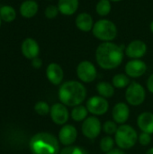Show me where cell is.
Returning <instances> with one entry per match:
<instances>
[{
    "mask_svg": "<svg viewBox=\"0 0 153 154\" xmlns=\"http://www.w3.org/2000/svg\"><path fill=\"white\" fill-rule=\"evenodd\" d=\"M124 50V45H119L114 42H101L95 53L96 63L103 69H115L122 64Z\"/></svg>",
    "mask_w": 153,
    "mask_h": 154,
    "instance_id": "obj_1",
    "label": "cell"
},
{
    "mask_svg": "<svg viewBox=\"0 0 153 154\" xmlns=\"http://www.w3.org/2000/svg\"><path fill=\"white\" fill-rule=\"evenodd\" d=\"M87 97L85 86L77 80L64 82L59 89V98L60 103L66 106H77L81 105Z\"/></svg>",
    "mask_w": 153,
    "mask_h": 154,
    "instance_id": "obj_2",
    "label": "cell"
},
{
    "mask_svg": "<svg viewBox=\"0 0 153 154\" xmlns=\"http://www.w3.org/2000/svg\"><path fill=\"white\" fill-rule=\"evenodd\" d=\"M32 154H60L59 140L50 133H38L29 143Z\"/></svg>",
    "mask_w": 153,
    "mask_h": 154,
    "instance_id": "obj_3",
    "label": "cell"
},
{
    "mask_svg": "<svg viewBox=\"0 0 153 154\" xmlns=\"http://www.w3.org/2000/svg\"><path fill=\"white\" fill-rule=\"evenodd\" d=\"M92 33L95 38L101 41L102 42H114L117 37L118 29L113 21L102 18L95 22Z\"/></svg>",
    "mask_w": 153,
    "mask_h": 154,
    "instance_id": "obj_4",
    "label": "cell"
},
{
    "mask_svg": "<svg viewBox=\"0 0 153 154\" xmlns=\"http://www.w3.org/2000/svg\"><path fill=\"white\" fill-rule=\"evenodd\" d=\"M138 134L136 130L129 125H121L115 134L116 145L122 150L133 148L138 142Z\"/></svg>",
    "mask_w": 153,
    "mask_h": 154,
    "instance_id": "obj_5",
    "label": "cell"
},
{
    "mask_svg": "<svg viewBox=\"0 0 153 154\" xmlns=\"http://www.w3.org/2000/svg\"><path fill=\"white\" fill-rule=\"evenodd\" d=\"M146 98V91L142 85L136 81H132L125 90V99L133 106H141Z\"/></svg>",
    "mask_w": 153,
    "mask_h": 154,
    "instance_id": "obj_6",
    "label": "cell"
},
{
    "mask_svg": "<svg viewBox=\"0 0 153 154\" xmlns=\"http://www.w3.org/2000/svg\"><path fill=\"white\" fill-rule=\"evenodd\" d=\"M77 76L84 83H92L97 76V70L94 63L89 60H82L77 66Z\"/></svg>",
    "mask_w": 153,
    "mask_h": 154,
    "instance_id": "obj_7",
    "label": "cell"
},
{
    "mask_svg": "<svg viewBox=\"0 0 153 154\" xmlns=\"http://www.w3.org/2000/svg\"><path fill=\"white\" fill-rule=\"evenodd\" d=\"M102 130L100 120L96 116H87L82 123L81 132L83 135L90 140L96 138Z\"/></svg>",
    "mask_w": 153,
    "mask_h": 154,
    "instance_id": "obj_8",
    "label": "cell"
},
{
    "mask_svg": "<svg viewBox=\"0 0 153 154\" xmlns=\"http://www.w3.org/2000/svg\"><path fill=\"white\" fill-rule=\"evenodd\" d=\"M89 113L96 116H103L109 109V103L106 98L101 96H94L87 99L86 105Z\"/></svg>",
    "mask_w": 153,
    "mask_h": 154,
    "instance_id": "obj_9",
    "label": "cell"
},
{
    "mask_svg": "<svg viewBox=\"0 0 153 154\" xmlns=\"http://www.w3.org/2000/svg\"><path fill=\"white\" fill-rule=\"evenodd\" d=\"M147 44L139 39L130 42L124 50V54L131 60H141L147 53Z\"/></svg>",
    "mask_w": 153,
    "mask_h": 154,
    "instance_id": "obj_10",
    "label": "cell"
},
{
    "mask_svg": "<svg viewBox=\"0 0 153 154\" xmlns=\"http://www.w3.org/2000/svg\"><path fill=\"white\" fill-rule=\"evenodd\" d=\"M124 71L129 78H141L147 71V64L142 60H131L125 64Z\"/></svg>",
    "mask_w": 153,
    "mask_h": 154,
    "instance_id": "obj_11",
    "label": "cell"
},
{
    "mask_svg": "<svg viewBox=\"0 0 153 154\" xmlns=\"http://www.w3.org/2000/svg\"><path fill=\"white\" fill-rule=\"evenodd\" d=\"M50 118L58 125H64L69 120V113L65 105L62 103H56L50 107Z\"/></svg>",
    "mask_w": 153,
    "mask_h": 154,
    "instance_id": "obj_12",
    "label": "cell"
},
{
    "mask_svg": "<svg viewBox=\"0 0 153 154\" xmlns=\"http://www.w3.org/2000/svg\"><path fill=\"white\" fill-rule=\"evenodd\" d=\"M78 131L72 125H64L59 133V141L64 146H70L76 142Z\"/></svg>",
    "mask_w": 153,
    "mask_h": 154,
    "instance_id": "obj_13",
    "label": "cell"
},
{
    "mask_svg": "<svg viewBox=\"0 0 153 154\" xmlns=\"http://www.w3.org/2000/svg\"><path fill=\"white\" fill-rule=\"evenodd\" d=\"M21 51L23 55L28 60H33L39 57L40 54V45L36 40L33 38H26L23 41L21 45Z\"/></svg>",
    "mask_w": 153,
    "mask_h": 154,
    "instance_id": "obj_14",
    "label": "cell"
},
{
    "mask_svg": "<svg viewBox=\"0 0 153 154\" xmlns=\"http://www.w3.org/2000/svg\"><path fill=\"white\" fill-rule=\"evenodd\" d=\"M46 77L51 84L58 86L61 84L63 80L64 71L60 64L56 62H51L48 65L46 69Z\"/></svg>",
    "mask_w": 153,
    "mask_h": 154,
    "instance_id": "obj_15",
    "label": "cell"
},
{
    "mask_svg": "<svg viewBox=\"0 0 153 154\" xmlns=\"http://www.w3.org/2000/svg\"><path fill=\"white\" fill-rule=\"evenodd\" d=\"M112 116L114 121L119 125H124L130 116V108L127 104L119 102L113 107Z\"/></svg>",
    "mask_w": 153,
    "mask_h": 154,
    "instance_id": "obj_16",
    "label": "cell"
},
{
    "mask_svg": "<svg viewBox=\"0 0 153 154\" xmlns=\"http://www.w3.org/2000/svg\"><path fill=\"white\" fill-rule=\"evenodd\" d=\"M75 24L79 31L83 32H92L95 22L92 15L89 13L81 12L76 16Z\"/></svg>",
    "mask_w": 153,
    "mask_h": 154,
    "instance_id": "obj_17",
    "label": "cell"
},
{
    "mask_svg": "<svg viewBox=\"0 0 153 154\" xmlns=\"http://www.w3.org/2000/svg\"><path fill=\"white\" fill-rule=\"evenodd\" d=\"M57 6L60 14L65 16H71L77 13L79 6V0H59Z\"/></svg>",
    "mask_w": 153,
    "mask_h": 154,
    "instance_id": "obj_18",
    "label": "cell"
},
{
    "mask_svg": "<svg viewBox=\"0 0 153 154\" xmlns=\"http://www.w3.org/2000/svg\"><path fill=\"white\" fill-rule=\"evenodd\" d=\"M39 11V5L35 0H24L19 7L20 14L24 18L34 17Z\"/></svg>",
    "mask_w": 153,
    "mask_h": 154,
    "instance_id": "obj_19",
    "label": "cell"
},
{
    "mask_svg": "<svg viewBox=\"0 0 153 154\" xmlns=\"http://www.w3.org/2000/svg\"><path fill=\"white\" fill-rule=\"evenodd\" d=\"M137 125L143 133L153 134V114L151 112H143L137 118Z\"/></svg>",
    "mask_w": 153,
    "mask_h": 154,
    "instance_id": "obj_20",
    "label": "cell"
},
{
    "mask_svg": "<svg viewBox=\"0 0 153 154\" xmlns=\"http://www.w3.org/2000/svg\"><path fill=\"white\" fill-rule=\"evenodd\" d=\"M115 87L113 84L107 82V81H101L98 82L96 85V91L99 94V96L105 97V98H110L115 95Z\"/></svg>",
    "mask_w": 153,
    "mask_h": 154,
    "instance_id": "obj_21",
    "label": "cell"
},
{
    "mask_svg": "<svg viewBox=\"0 0 153 154\" xmlns=\"http://www.w3.org/2000/svg\"><path fill=\"white\" fill-rule=\"evenodd\" d=\"M0 16L3 22L12 23L16 18V11L12 5H5L0 7Z\"/></svg>",
    "mask_w": 153,
    "mask_h": 154,
    "instance_id": "obj_22",
    "label": "cell"
},
{
    "mask_svg": "<svg viewBox=\"0 0 153 154\" xmlns=\"http://www.w3.org/2000/svg\"><path fill=\"white\" fill-rule=\"evenodd\" d=\"M87 114H88V110L87 106L79 105L73 107L70 113V116L76 122H83L87 117Z\"/></svg>",
    "mask_w": 153,
    "mask_h": 154,
    "instance_id": "obj_23",
    "label": "cell"
},
{
    "mask_svg": "<svg viewBox=\"0 0 153 154\" xmlns=\"http://www.w3.org/2000/svg\"><path fill=\"white\" fill-rule=\"evenodd\" d=\"M132 81L130 80V78L124 73L116 74L112 79V84L115 88H127Z\"/></svg>",
    "mask_w": 153,
    "mask_h": 154,
    "instance_id": "obj_24",
    "label": "cell"
},
{
    "mask_svg": "<svg viewBox=\"0 0 153 154\" xmlns=\"http://www.w3.org/2000/svg\"><path fill=\"white\" fill-rule=\"evenodd\" d=\"M112 2L110 0H99L96 5V12L99 16H107L112 10Z\"/></svg>",
    "mask_w": 153,
    "mask_h": 154,
    "instance_id": "obj_25",
    "label": "cell"
},
{
    "mask_svg": "<svg viewBox=\"0 0 153 154\" xmlns=\"http://www.w3.org/2000/svg\"><path fill=\"white\" fill-rule=\"evenodd\" d=\"M115 143V141L111 136H109V135L105 136L100 141V150L103 152L106 153V152H108L114 149Z\"/></svg>",
    "mask_w": 153,
    "mask_h": 154,
    "instance_id": "obj_26",
    "label": "cell"
},
{
    "mask_svg": "<svg viewBox=\"0 0 153 154\" xmlns=\"http://www.w3.org/2000/svg\"><path fill=\"white\" fill-rule=\"evenodd\" d=\"M60 154H89L88 152L84 149L83 147L77 146V145H70L64 147L60 152Z\"/></svg>",
    "mask_w": 153,
    "mask_h": 154,
    "instance_id": "obj_27",
    "label": "cell"
},
{
    "mask_svg": "<svg viewBox=\"0 0 153 154\" xmlns=\"http://www.w3.org/2000/svg\"><path fill=\"white\" fill-rule=\"evenodd\" d=\"M35 112L40 116H46L50 112V107L45 101H39L34 106Z\"/></svg>",
    "mask_w": 153,
    "mask_h": 154,
    "instance_id": "obj_28",
    "label": "cell"
},
{
    "mask_svg": "<svg viewBox=\"0 0 153 154\" xmlns=\"http://www.w3.org/2000/svg\"><path fill=\"white\" fill-rule=\"evenodd\" d=\"M59 14H60L59 8L57 5H48L44 10V15L47 19H54L58 16Z\"/></svg>",
    "mask_w": 153,
    "mask_h": 154,
    "instance_id": "obj_29",
    "label": "cell"
},
{
    "mask_svg": "<svg viewBox=\"0 0 153 154\" xmlns=\"http://www.w3.org/2000/svg\"><path fill=\"white\" fill-rule=\"evenodd\" d=\"M117 129H118V126H117V124L115 121H106L103 125V130L108 135L115 134Z\"/></svg>",
    "mask_w": 153,
    "mask_h": 154,
    "instance_id": "obj_30",
    "label": "cell"
},
{
    "mask_svg": "<svg viewBox=\"0 0 153 154\" xmlns=\"http://www.w3.org/2000/svg\"><path fill=\"white\" fill-rule=\"evenodd\" d=\"M151 134L142 132L138 136V142L142 146H148L151 143Z\"/></svg>",
    "mask_w": 153,
    "mask_h": 154,
    "instance_id": "obj_31",
    "label": "cell"
},
{
    "mask_svg": "<svg viewBox=\"0 0 153 154\" xmlns=\"http://www.w3.org/2000/svg\"><path fill=\"white\" fill-rule=\"evenodd\" d=\"M32 66L34 69H40L42 66V60L41 59H40L39 57L34 58L33 60H32Z\"/></svg>",
    "mask_w": 153,
    "mask_h": 154,
    "instance_id": "obj_32",
    "label": "cell"
},
{
    "mask_svg": "<svg viewBox=\"0 0 153 154\" xmlns=\"http://www.w3.org/2000/svg\"><path fill=\"white\" fill-rule=\"evenodd\" d=\"M146 85H147V89L153 94V73L148 78Z\"/></svg>",
    "mask_w": 153,
    "mask_h": 154,
    "instance_id": "obj_33",
    "label": "cell"
},
{
    "mask_svg": "<svg viewBox=\"0 0 153 154\" xmlns=\"http://www.w3.org/2000/svg\"><path fill=\"white\" fill-rule=\"evenodd\" d=\"M106 154H125V152L122 149H120V148H117V149L114 148L113 150H111L110 152H106Z\"/></svg>",
    "mask_w": 153,
    "mask_h": 154,
    "instance_id": "obj_34",
    "label": "cell"
},
{
    "mask_svg": "<svg viewBox=\"0 0 153 154\" xmlns=\"http://www.w3.org/2000/svg\"><path fill=\"white\" fill-rule=\"evenodd\" d=\"M150 30H151V32L153 33V21H151V23H150Z\"/></svg>",
    "mask_w": 153,
    "mask_h": 154,
    "instance_id": "obj_35",
    "label": "cell"
},
{
    "mask_svg": "<svg viewBox=\"0 0 153 154\" xmlns=\"http://www.w3.org/2000/svg\"><path fill=\"white\" fill-rule=\"evenodd\" d=\"M146 154H153V148H151L150 150H148Z\"/></svg>",
    "mask_w": 153,
    "mask_h": 154,
    "instance_id": "obj_36",
    "label": "cell"
},
{
    "mask_svg": "<svg viewBox=\"0 0 153 154\" xmlns=\"http://www.w3.org/2000/svg\"><path fill=\"white\" fill-rule=\"evenodd\" d=\"M111 2H114V3H118V2H121V1H124V0H110Z\"/></svg>",
    "mask_w": 153,
    "mask_h": 154,
    "instance_id": "obj_37",
    "label": "cell"
},
{
    "mask_svg": "<svg viewBox=\"0 0 153 154\" xmlns=\"http://www.w3.org/2000/svg\"><path fill=\"white\" fill-rule=\"evenodd\" d=\"M2 22H3V21H2V19H1V16H0V26H1V24H2Z\"/></svg>",
    "mask_w": 153,
    "mask_h": 154,
    "instance_id": "obj_38",
    "label": "cell"
},
{
    "mask_svg": "<svg viewBox=\"0 0 153 154\" xmlns=\"http://www.w3.org/2000/svg\"><path fill=\"white\" fill-rule=\"evenodd\" d=\"M47 1H51V0H47Z\"/></svg>",
    "mask_w": 153,
    "mask_h": 154,
    "instance_id": "obj_39",
    "label": "cell"
}]
</instances>
